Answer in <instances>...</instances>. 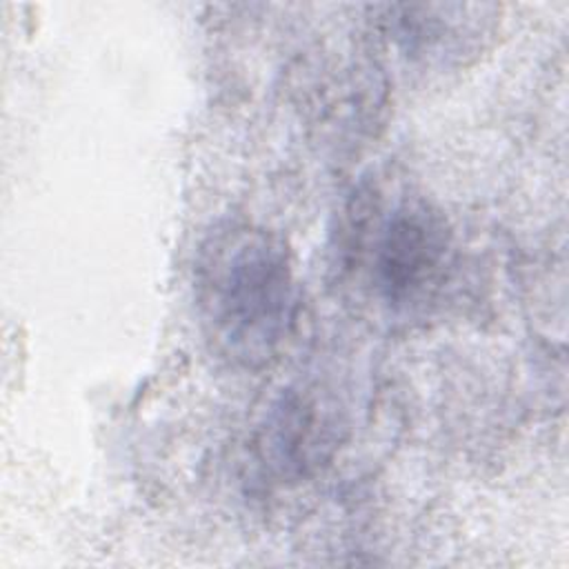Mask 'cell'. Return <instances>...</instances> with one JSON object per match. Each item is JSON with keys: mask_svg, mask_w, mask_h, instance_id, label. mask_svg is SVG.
I'll use <instances>...</instances> for the list:
<instances>
[{"mask_svg": "<svg viewBox=\"0 0 569 569\" xmlns=\"http://www.w3.org/2000/svg\"><path fill=\"white\" fill-rule=\"evenodd\" d=\"M193 298L202 336L218 358L247 371L271 365L298 316L287 242L260 224H218L198 249Z\"/></svg>", "mask_w": 569, "mask_h": 569, "instance_id": "cell-1", "label": "cell"}, {"mask_svg": "<svg viewBox=\"0 0 569 569\" xmlns=\"http://www.w3.org/2000/svg\"><path fill=\"white\" fill-rule=\"evenodd\" d=\"M365 209V207H362ZM373 229L367 218H351V249L369 258V278L380 302L396 316L427 309L442 291L453 244L445 218L422 200H400L385 216L373 207Z\"/></svg>", "mask_w": 569, "mask_h": 569, "instance_id": "cell-2", "label": "cell"}, {"mask_svg": "<svg viewBox=\"0 0 569 569\" xmlns=\"http://www.w3.org/2000/svg\"><path fill=\"white\" fill-rule=\"evenodd\" d=\"M338 407L318 389H287L269 409L260 440V462L278 482H298L331 460L340 440Z\"/></svg>", "mask_w": 569, "mask_h": 569, "instance_id": "cell-3", "label": "cell"}]
</instances>
